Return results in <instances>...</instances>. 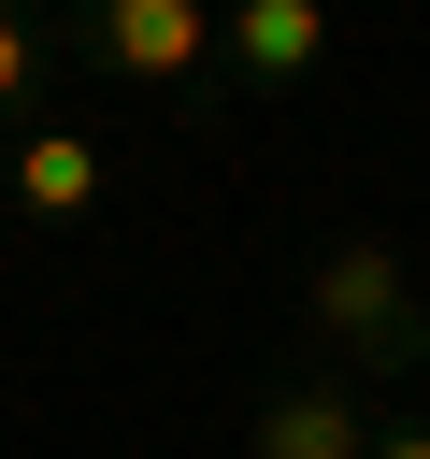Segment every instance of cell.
<instances>
[{"label": "cell", "mask_w": 430, "mask_h": 459, "mask_svg": "<svg viewBox=\"0 0 430 459\" xmlns=\"http://www.w3.org/2000/svg\"><path fill=\"white\" fill-rule=\"evenodd\" d=\"M29 86H43V14L0 0V115H29Z\"/></svg>", "instance_id": "obj_6"}, {"label": "cell", "mask_w": 430, "mask_h": 459, "mask_svg": "<svg viewBox=\"0 0 430 459\" xmlns=\"http://www.w3.org/2000/svg\"><path fill=\"white\" fill-rule=\"evenodd\" d=\"M373 430H387V416H373L344 373H301V387H272V402H258V430H244V445H258V459H373Z\"/></svg>", "instance_id": "obj_3"}, {"label": "cell", "mask_w": 430, "mask_h": 459, "mask_svg": "<svg viewBox=\"0 0 430 459\" xmlns=\"http://www.w3.org/2000/svg\"><path fill=\"white\" fill-rule=\"evenodd\" d=\"M215 29H229V0H86V57L129 86H186L215 57Z\"/></svg>", "instance_id": "obj_2"}, {"label": "cell", "mask_w": 430, "mask_h": 459, "mask_svg": "<svg viewBox=\"0 0 430 459\" xmlns=\"http://www.w3.org/2000/svg\"><path fill=\"white\" fill-rule=\"evenodd\" d=\"M215 57H229L244 86H315V72H330V0H229Z\"/></svg>", "instance_id": "obj_4"}, {"label": "cell", "mask_w": 430, "mask_h": 459, "mask_svg": "<svg viewBox=\"0 0 430 459\" xmlns=\"http://www.w3.org/2000/svg\"><path fill=\"white\" fill-rule=\"evenodd\" d=\"M373 459H430V430H416V416H387V430H373Z\"/></svg>", "instance_id": "obj_7"}, {"label": "cell", "mask_w": 430, "mask_h": 459, "mask_svg": "<svg viewBox=\"0 0 430 459\" xmlns=\"http://www.w3.org/2000/svg\"><path fill=\"white\" fill-rule=\"evenodd\" d=\"M301 316H315V344L344 373H430V301H416V273H401L387 230H344L301 273Z\"/></svg>", "instance_id": "obj_1"}, {"label": "cell", "mask_w": 430, "mask_h": 459, "mask_svg": "<svg viewBox=\"0 0 430 459\" xmlns=\"http://www.w3.org/2000/svg\"><path fill=\"white\" fill-rule=\"evenodd\" d=\"M0 186H14V215H86L115 172H100V143H86V129H14Z\"/></svg>", "instance_id": "obj_5"}]
</instances>
